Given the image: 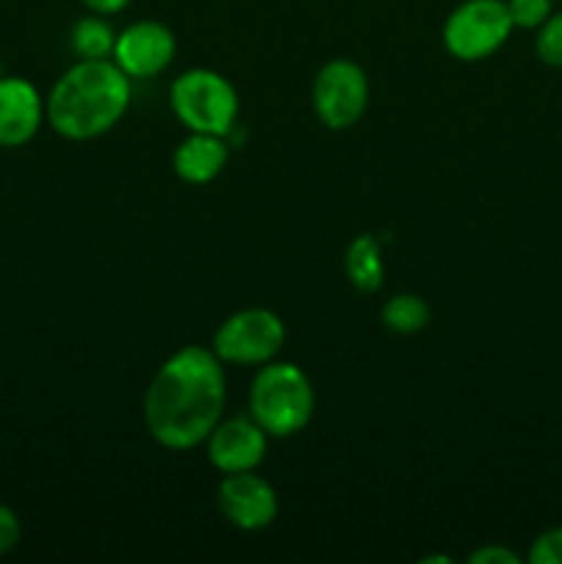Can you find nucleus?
I'll return each mask as SVG.
<instances>
[{"label": "nucleus", "mask_w": 562, "mask_h": 564, "mask_svg": "<svg viewBox=\"0 0 562 564\" xmlns=\"http://www.w3.org/2000/svg\"><path fill=\"white\" fill-rule=\"evenodd\" d=\"M176 55V36L165 22L138 20L116 33L114 55L121 72L130 80H149L163 75Z\"/></svg>", "instance_id": "obj_9"}, {"label": "nucleus", "mask_w": 562, "mask_h": 564, "mask_svg": "<svg viewBox=\"0 0 562 564\" xmlns=\"http://www.w3.org/2000/svg\"><path fill=\"white\" fill-rule=\"evenodd\" d=\"M512 28L523 31H538L551 14V0H507Z\"/></svg>", "instance_id": "obj_17"}, {"label": "nucleus", "mask_w": 562, "mask_h": 564, "mask_svg": "<svg viewBox=\"0 0 562 564\" xmlns=\"http://www.w3.org/2000/svg\"><path fill=\"white\" fill-rule=\"evenodd\" d=\"M430 303L413 292H397L380 306V323L386 330L400 336H413L430 325Z\"/></svg>", "instance_id": "obj_14"}, {"label": "nucleus", "mask_w": 562, "mask_h": 564, "mask_svg": "<svg viewBox=\"0 0 562 564\" xmlns=\"http://www.w3.org/2000/svg\"><path fill=\"white\" fill-rule=\"evenodd\" d=\"M80 3L86 6L88 11H94V14L110 17V14H119V11H125L132 0H80Z\"/></svg>", "instance_id": "obj_21"}, {"label": "nucleus", "mask_w": 562, "mask_h": 564, "mask_svg": "<svg viewBox=\"0 0 562 564\" xmlns=\"http://www.w3.org/2000/svg\"><path fill=\"white\" fill-rule=\"evenodd\" d=\"M512 33L507 0H463L446 14L441 42L452 58L477 64L507 44Z\"/></svg>", "instance_id": "obj_5"}, {"label": "nucleus", "mask_w": 562, "mask_h": 564, "mask_svg": "<svg viewBox=\"0 0 562 564\" xmlns=\"http://www.w3.org/2000/svg\"><path fill=\"white\" fill-rule=\"evenodd\" d=\"M215 505L226 523L240 532H262L279 516L275 488L257 471L224 474L215 488Z\"/></svg>", "instance_id": "obj_8"}, {"label": "nucleus", "mask_w": 562, "mask_h": 564, "mask_svg": "<svg viewBox=\"0 0 562 564\" xmlns=\"http://www.w3.org/2000/svg\"><path fill=\"white\" fill-rule=\"evenodd\" d=\"M268 441L270 435L246 413V416L220 419L204 446H207V460L215 471L237 474L257 471L262 466L268 455Z\"/></svg>", "instance_id": "obj_10"}, {"label": "nucleus", "mask_w": 562, "mask_h": 564, "mask_svg": "<svg viewBox=\"0 0 562 564\" xmlns=\"http://www.w3.org/2000/svg\"><path fill=\"white\" fill-rule=\"evenodd\" d=\"M287 341V325L275 312L248 306L229 314L213 334L215 356L231 367H262L281 356Z\"/></svg>", "instance_id": "obj_6"}, {"label": "nucleus", "mask_w": 562, "mask_h": 564, "mask_svg": "<svg viewBox=\"0 0 562 564\" xmlns=\"http://www.w3.org/2000/svg\"><path fill=\"white\" fill-rule=\"evenodd\" d=\"M226 372L213 347L185 345L152 375L143 394V427L169 452L202 446L224 419Z\"/></svg>", "instance_id": "obj_1"}, {"label": "nucleus", "mask_w": 562, "mask_h": 564, "mask_svg": "<svg viewBox=\"0 0 562 564\" xmlns=\"http://www.w3.org/2000/svg\"><path fill=\"white\" fill-rule=\"evenodd\" d=\"M345 273L358 292H378L383 286V253H380V240L369 231L356 235L345 251Z\"/></svg>", "instance_id": "obj_13"}, {"label": "nucleus", "mask_w": 562, "mask_h": 564, "mask_svg": "<svg viewBox=\"0 0 562 564\" xmlns=\"http://www.w3.org/2000/svg\"><path fill=\"white\" fill-rule=\"evenodd\" d=\"M529 564H562V527L545 529L534 538L527 554Z\"/></svg>", "instance_id": "obj_18"}, {"label": "nucleus", "mask_w": 562, "mask_h": 564, "mask_svg": "<svg viewBox=\"0 0 562 564\" xmlns=\"http://www.w3.org/2000/svg\"><path fill=\"white\" fill-rule=\"evenodd\" d=\"M116 44V31L102 14H88L72 25L69 31V47L77 58L83 61H97V58H110L114 55Z\"/></svg>", "instance_id": "obj_15"}, {"label": "nucleus", "mask_w": 562, "mask_h": 564, "mask_svg": "<svg viewBox=\"0 0 562 564\" xmlns=\"http://www.w3.org/2000/svg\"><path fill=\"white\" fill-rule=\"evenodd\" d=\"M468 564H521V556L505 545H483L468 556Z\"/></svg>", "instance_id": "obj_20"}, {"label": "nucleus", "mask_w": 562, "mask_h": 564, "mask_svg": "<svg viewBox=\"0 0 562 564\" xmlns=\"http://www.w3.org/2000/svg\"><path fill=\"white\" fill-rule=\"evenodd\" d=\"M169 105L176 121L187 132H213L229 135L240 116V97L229 77L220 72L196 66L171 80Z\"/></svg>", "instance_id": "obj_4"}, {"label": "nucleus", "mask_w": 562, "mask_h": 564, "mask_svg": "<svg viewBox=\"0 0 562 564\" xmlns=\"http://www.w3.org/2000/svg\"><path fill=\"white\" fill-rule=\"evenodd\" d=\"M312 108L328 130H350L369 108V77L356 61L334 58L312 83Z\"/></svg>", "instance_id": "obj_7"}, {"label": "nucleus", "mask_w": 562, "mask_h": 564, "mask_svg": "<svg viewBox=\"0 0 562 564\" xmlns=\"http://www.w3.org/2000/svg\"><path fill=\"white\" fill-rule=\"evenodd\" d=\"M132 102V80L114 58L72 64L44 99L47 124L66 141H94L125 119Z\"/></svg>", "instance_id": "obj_2"}, {"label": "nucleus", "mask_w": 562, "mask_h": 564, "mask_svg": "<svg viewBox=\"0 0 562 564\" xmlns=\"http://www.w3.org/2000/svg\"><path fill=\"white\" fill-rule=\"evenodd\" d=\"M314 386L292 361L262 364L248 389V416L270 438H292L303 433L314 416Z\"/></svg>", "instance_id": "obj_3"}, {"label": "nucleus", "mask_w": 562, "mask_h": 564, "mask_svg": "<svg viewBox=\"0 0 562 564\" xmlns=\"http://www.w3.org/2000/svg\"><path fill=\"white\" fill-rule=\"evenodd\" d=\"M534 53L543 64L562 66V11H551L549 20L538 28Z\"/></svg>", "instance_id": "obj_16"}, {"label": "nucleus", "mask_w": 562, "mask_h": 564, "mask_svg": "<svg viewBox=\"0 0 562 564\" xmlns=\"http://www.w3.org/2000/svg\"><path fill=\"white\" fill-rule=\"evenodd\" d=\"M229 163V141L213 132H187L171 154V169L187 185H207Z\"/></svg>", "instance_id": "obj_12"}, {"label": "nucleus", "mask_w": 562, "mask_h": 564, "mask_svg": "<svg viewBox=\"0 0 562 564\" xmlns=\"http://www.w3.org/2000/svg\"><path fill=\"white\" fill-rule=\"evenodd\" d=\"M22 538V527H20V518L11 507L0 505V556L9 554V551L17 549Z\"/></svg>", "instance_id": "obj_19"}, {"label": "nucleus", "mask_w": 562, "mask_h": 564, "mask_svg": "<svg viewBox=\"0 0 562 564\" xmlns=\"http://www.w3.org/2000/svg\"><path fill=\"white\" fill-rule=\"evenodd\" d=\"M47 110L39 88L25 77L0 75V147L20 149L42 130Z\"/></svg>", "instance_id": "obj_11"}]
</instances>
